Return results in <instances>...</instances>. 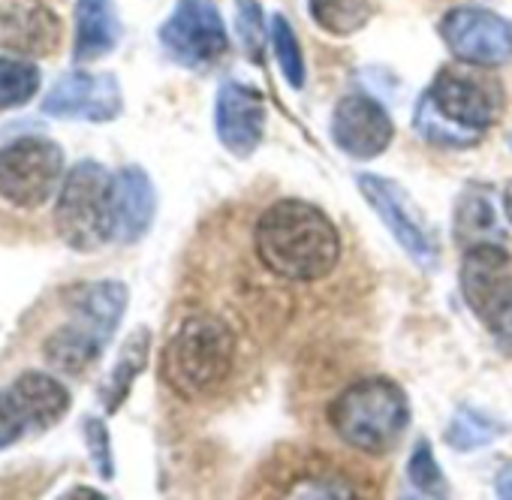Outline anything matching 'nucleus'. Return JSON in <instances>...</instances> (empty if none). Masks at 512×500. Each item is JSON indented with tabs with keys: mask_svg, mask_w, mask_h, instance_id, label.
Here are the masks:
<instances>
[{
	"mask_svg": "<svg viewBox=\"0 0 512 500\" xmlns=\"http://www.w3.org/2000/svg\"><path fill=\"white\" fill-rule=\"evenodd\" d=\"M329 425L347 446L365 455H386L410 425V404L395 380L368 377L329 404Z\"/></svg>",
	"mask_w": 512,
	"mask_h": 500,
	"instance_id": "39448f33",
	"label": "nucleus"
},
{
	"mask_svg": "<svg viewBox=\"0 0 512 500\" xmlns=\"http://www.w3.org/2000/svg\"><path fill=\"white\" fill-rule=\"evenodd\" d=\"M488 329H491L494 341L500 344V350H506V353L512 356V308H509L500 320H494Z\"/></svg>",
	"mask_w": 512,
	"mask_h": 500,
	"instance_id": "c85d7f7f",
	"label": "nucleus"
},
{
	"mask_svg": "<svg viewBox=\"0 0 512 500\" xmlns=\"http://www.w3.org/2000/svg\"><path fill=\"white\" fill-rule=\"evenodd\" d=\"M494 488H497V494H500V497H512V464H509V467H503V470L497 473Z\"/></svg>",
	"mask_w": 512,
	"mask_h": 500,
	"instance_id": "c756f323",
	"label": "nucleus"
},
{
	"mask_svg": "<svg viewBox=\"0 0 512 500\" xmlns=\"http://www.w3.org/2000/svg\"><path fill=\"white\" fill-rule=\"evenodd\" d=\"M157 214V190L145 169L124 166L115 175V193H112V241L133 244L139 241Z\"/></svg>",
	"mask_w": 512,
	"mask_h": 500,
	"instance_id": "dca6fc26",
	"label": "nucleus"
},
{
	"mask_svg": "<svg viewBox=\"0 0 512 500\" xmlns=\"http://www.w3.org/2000/svg\"><path fill=\"white\" fill-rule=\"evenodd\" d=\"M392 136L395 124L389 112L365 94L344 97L332 112V142L356 160L380 157L389 148Z\"/></svg>",
	"mask_w": 512,
	"mask_h": 500,
	"instance_id": "4468645a",
	"label": "nucleus"
},
{
	"mask_svg": "<svg viewBox=\"0 0 512 500\" xmlns=\"http://www.w3.org/2000/svg\"><path fill=\"white\" fill-rule=\"evenodd\" d=\"M461 293L467 308L491 326L512 308V257L500 244L476 241L461 260Z\"/></svg>",
	"mask_w": 512,
	"mask_h": 500,
	"instance_id": "9b49d317",
	"label": "nucleus"
},
{
	"mask_svg": "<svg viewBox=\"0 0 512 500\" xmlns=\"http://www.w3.org/2000/svg\"><path fill=\"white\" fill-rule=\"evenodd\" d=\"M40 67L25 58H0V112L28 106L40 91Z\"/></svg>",
	"mask_w": 512,
	"mask_h": 500,
	"instance_id": "412c9836",
	"label": "nucleus"
},
{
	"mask_svg": "<svg viewBox=\"0 0 512 500\" xmlns=\"http://www.w3.org/2000/svg\"><path fill=\"white\" fill-rule=\"evenodd\" d=\"M124 109V94L115 76L73 70L61 76L43 100V112L64 121L106 124L115 121Z\"/></svg>",
	"mask_w": 512,
	"mask_h": 500,
	"instance_id": "f8f14e48",
	"label": "nucleus"
},
{
	"mask_svg": "<svg viewBox=\"0 0 512 500\" xmlns=\"http://www.w3.org/2000/svg\"><path fill=\"white\" fill-rule=\"evenodd\" d=\"M269 37H272V49H275V58L281 64V73L287 79L290 88H305V58H302V46H299V37L296 31L290 28V22L284 16H275L272 25H269Z\"/></svg>",
	"mask_w": 512,
	"mask_h": 500,
	"instance_id": "5701e85b",
	"label": "nucleus"
},
{
	"mask_svg": "<svg viewBox=\"0 0 512 500\" xmlns=\"http://www.w3.org/2000/svg\"><path fill=\"white\" fill-rule=\"evenodd\" d=\"M503 88L494 79L461 67H443L422 94L413 127L434 148L464 151L479 145L485 130L500 118Z\"/></svg>",
	"mask_w": 512,
	"mask_h": 500,
	"instance_id": "f03ea898",
	"label": "nucleus"
},
{
	"mask_svg": "<svg viewBox=\"0 0 512 500\" xmlns=\"http://www.w3.org/2000/svg\"><path fill=\"white\" fill-rule=\"evenodd\" d=\"M235 25H238V37H241V46L250 55V61H260L263 49H266V37H269L260 4H256V0H238Z\"/></svg>",
	"mask_w": 512,
	"mask_h": 500,
	"instance_id": "a878e982",
	"label": "nucleus"
},
{
	"mask_svg": "<svg viewBox=\"0 0 512 500\" xmlns=\"http://www.w3.org/2000/svg\"><path fill=\"white\" fill-rule=\"evenodd\" d=\"M503 211H506V217H509V223H512V181L503 187Z\"/></svg>",
	"mask_w": 512,
	"mask_h": 500,
	"instance_id": "7c9ffc66",
	"label": "nucleus"
},
{
	"mask_svg": "<svg viewBox=\"0 0 512 500\" xmlns=\"http://www.w3.org/2000/svg\"><path fill=\"white\" fill-rule=\"evenodd\" d=\"M440 37L461 64L503 67L512 61V22L491 10L482 7L449 10L440 22Z\"/></svg>",
	"mask_w": 512,
	"mask_h": 500,
	"instance_id": "9d476101",
	"label": "nucleus"
},
{
	"mask_svg": "<svg viewBox=\"0 0 512 500\" xmlns=\"http://www.w3.org/2000/svg\"><path fill=\"white\" fill-rule=\"evenodd\" d=\"M503 434V422L476 410V407H461L455 419L446 428V443L458 452H473L479 446L494 443Z\"/></svg>",
	"mask_w": 512,
	"mask_h": 500,
	"instance_id": "4be33fe9",
	"label": "nucleus"
},
{
	"mask_svg": "<svg viewBox=\"0 0 512 500\" xmlns=\"http://www.w3.org/2000/svg\"><path fill=\"white\" fill-rule=\"evenodd\" d=\"M64 178V151L46 136H19L0 148V199L40 208Z\"/></svg>",
	"mask_w": 512,
	"mask_h": 500,
	"instance_id": "0eeeda50",
	"label": "nucleus"
},
{
	"mask_svg": "<svg viewBox=\"0 0 512 500\" xmlns=\"http://www.w3.org/2000/svg\"><path fill=\"white\" fill-rule=\"evenodd\" d=\"M13 389L19 392V398H22L25 410L31 413V422H34L37 431H46V428L58 425L67 416L70 404H73L67 386L58 377L46 374V371H25L13 383Z\"/></svg>",
	"mask_w": 512,
	"mask_h": 500,
	"instance_id": "a211bd4d",
	"label": "nucleus"
},
{
	"mask_svg": "<svg viewBox=\"0 0 512 500\" xmlns=\"http://www.w3.org/2000/svg\"><path fill=\"white\" fill-rule=\"evenodd\" d=\"M238 338L232 326L214 314L184 317L169 335L160 359L163 383L187 398H208L226 386L235 371Z\"/></svg>",
	"mask_w": 512,
	"mask_h": 500,
	"instance_id": "7ed1b4c3",
	"label": "nucleus"
},
{
	"mask_svg": "<svg viewBox=\"0 0 512 500\" xmlns=\"http://www.w3.org/2000/svg\"><path fill=\"white\" fill-rule=\"evenodd\" d=\"M311 19L332 37L359 34L377 13V0H308Z\"/></svg>",
	"mask_w": 512,
	"mask_h": 500,
	"instance_id": "aec40b11",
	"label": "nucleus"
},
{
	"mask_svg": "<svg viewBox=\"0 0 512 500\" xmlns=\"http://www.w3.org/2000/svg\"><path fill=\"white\" fill-rule=\"evenodd\" d=\"M82 431H85V446H88V455L94 458L97 473L103 479H112L115 476V458H112V440H109L106 422L97 416H88L82 422Z\"/></svg>",
	"mask_w": 512,
	"mask_h": 500,
	"instance_id": "cd10ccee",
	"label": "nucleus"
},
{
	"mask_svg": "<svg viewBox=\"0 0 512 500\" xmlns=\"http://www.w3.org/2000/svg\"><path fill=\"white\" fill-rule=\"evenodd\" d=\"M494 229V211L491 202L482 196H464L455 211V238L464 244H476L485 238V232Z\"/></svg>",
	"mask_w": 512,
	"mask_h": 500,
	"instance_id": "393cba45",
	"label": "nucleus"
},
{
	"mask_svg": "<svg viewBox=\"0 0 512 500\" xmlns=\"http://www.w3.org/2000/svg\"><path fill=\"white\" fill-rule=\"evenodd\" d=\"M34 428L16 389H0V449H10Z\"/></svg>",
	"mask_w": 512,
	"mask_h": 500,
	"instance_id": "bb28decb",
	"label": "nucleus"
},
{
	"mask_svg": "<svg viewBox=\"0 0 512 500\" xmlns=\"http://www.w3.org/2000/svg\"><path fill=\"white\" fill-rule=\"evenodd\" d=\"M160 46L187 70L217 64L229 49V37L214 0H178V7L160 28Z\"/></svg>",
	"mask_w": 512,
	"mask_h": 500,
	"instance_id": "6e6552de",
	"label": "nucleus"
},
{
	"mask_svg": "<svg viewBox=\"0 0 512 500\" xmlns=\"http://www.w3.org/2000/svg\"><path fill=\"white\" fill-rule=\"evenodd\" d=\"M121 43V19L115 0H79L76 4V64H91L115 52Z\"/></svg>",
	"mask_w": 512,
	"mask_h": 500,
	"instance_id": "f3484780",
	"label": "nucleus"
},
{
	"mask_svg": "<svg viewBox=\"0 0 512 500\" xmlns=\"http://www.w3.org/2000/svg\"><path fill=\"white\" fill-rule=\"evenodd\" d=\"M362 196L368 199V205L380 214V220L386 223V229L395 235V241L407 250V257L416 260L425 272L437 269L440 263V244L437 235L431 232L428 220L422 217V211L413 205L410 193L389 178L362 172L356 178Z\"/></svg>",
	"mask_w": 512,
	"mask_h": 500,
	"instance_id": "1a4fd4ad",
	"label": "nucleus"
},
{
	"mask_svg": "<svg viewBox=\"0 0 512 500\" xmlns=\"http://www.w3.org/2000/svg\"><path fill=\"white\" fill-rule=\"evenodd\" d=\"M127 287L121 281H91L67 293L70 320L46 338L43 356L64 374H85L115 338L127 311Z\"/></svg>",
	"mask_w": 512,
	"mask_h": 500,
	"instance_id": "20e7f679",
	"label": "nucleus"
},
{
	"mask_svg": "<svg viewBox=\"0 0 512 500\" xmlns=\"http://www.w3.org/2000/svg\"><path fill=\"white\" fill-rule=\"evenodd\" d=\"M148 356H151V332H148L145 326H139V329L130 332V338L124 341V347H121V353H118V359H115L109 377H106L103 386H100V401H103L106 413H115V410L127 401L133 383L139 380V374H142L145 365H148Z\"/></svg>",
	"mask_w": 512,
	"mask_h": 500,
	"instance_id": "6ab92c4d",
	"label": "nucleus"
},
{
	"mask_svg": "<svg viewBox=\"0 0 512 500\" xmlns=\"http://www.w3.org/2000/svg\"><path fill=\"white\" fill-rule=\"evenodd\" d=\"M407 479L422 497H446L449 494V482H446L428 440L416 443V449H413V455L407 461Z\"/></svg>",
	"mask_w": 512,
	"mask_h": 500,
	"instance_id": "b1692460",
	"label": "nucleus"
},
{
	"mask_svg": "<svg viewBox=\"0 0 512 500\" xmlns=\"http://www.w3.org/2000/svg\"><path fill=\"white\" fill-rule=\"evenodd\" d=\"M112 193L115 175L97 160H79L58 193L55 229L79 254L100 250L112 241Z\"/></svg>",
	"mask_w": 512,
	"mask_h": 500,
	"instance_id": "423d86ee",
	"label": "nucleus"
},
{
	"mask_svg": "<svg viewBox=\"0 0 512 500\" xmlns=\"http://www.w3.org/2000/svg\"><path fill=\"white\" fill-rule=\"evenodd\" d=\"M61 43V19L43 0H0V49L46 58Z\"/></svg>",
	"mask_w": 512,
	"mask_h": 500,
	"instance_id": "2eb2a0df",
	"label": "nucleus"
},
{
	"mask_svg": "<svg viewBox=\"0 0 512 500\" xmlns=\"http://www.w3.org/2000/svg\"><path fill=\"white\" fill-rule=\"evenodd\" d=\"M67 497H103L100 491H67Z\"/></svg>",
	"mask_w": 512,
	"mask_h": 500,
	"instance_id": "2f4dec72",
	"label": "nucleus"
},
{
	"mask_svg": "<svg viewBox=\"0 0 512 500\" xmlns=\"http://www.w3.org/2000/svg\"><path fill=\"white\" fill-rule=\"evenodd\" d=\"M263 269L287 284H314L341 263V232L332 217L305 199L272 202L253 226Z\"/></svg>",
	"mask_w": 512,
	"mask_h": 500,
	"instance_id": "f257e3e1",
	"label": "nucleus"
},
{
	"mask_svg": "<svg viewBox=\"0 0 512 500\" xmlns=\"http://www.w3.org/2000/svg\"><path fill=\"white\" fill-rule=\"evenodd\" d=\"M214 130L220 145L232 154V157H250L263 142L266 133V100L263 94L226 79L217 91V103H214Z\"/></svg>",
	"mask_w": 512,
	"mask_h": 500,
	"instance_id": "ddd939ff",
	"label": "nucleus"
}]
</instances>
